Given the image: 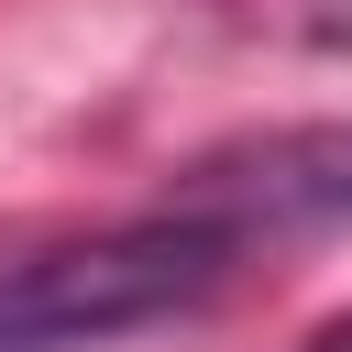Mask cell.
<instances>
[{
	"label": "cell",
	"mask_w": 352,
	"mask_h": 352,
	"mask_svg": "<svg viewBox=\"0 0 352 352\" xmlns=\"http://www.w3.org/2000/svg\"><path fill=\"white\" fill-rule=\"evenodd\" d=\"M231 275H242V242L176 198H154L143 220H110L88 242L0 264V352H110L132 330L209 308Z\"/></svg>",
	"instance_id": "obj_1"
},
{
	"label": "cell",
	"mask_w": 352,
	"mask_h": 352,
	"mask_svg": "<svg viewBox=\"0 0 352 352\" xmlns=\"http://www.w3.org/2000/svg\"><path fill=\"white\" fill-rule=\"evenodd\" d=\"M297 352H352V308H341V319H319V330H308Z\"/></svg>",
	"instance_id": "obj_3"
},
{
	"label": "cell",
	"mask_w": 352,
	"mask_h": 352,
	"mask_svg": "<svg viewBox=\"0 0 352 352\" xmlns=\"http://www.w3.org/2000/svg\"><path fill=\"white\" fill-rule=\"evenodd\" d=\"M165 198L198 209V220H220L242 253H253V242L352 231V121H286V132L220 143V154H198Z\"/></svg>",
	"instance_id": "obj_2"
}]
</instances>
